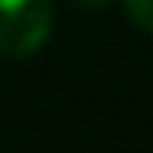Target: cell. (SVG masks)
<instances>
[{
	"label": "cell",
	"instance_id": "cell-2",
	"mask_svg": "<svg viewBox=\"0 0 153 153\" xmlns=\"http://www.w3.org/2000/svg\"><path fill=\"white\" fill-rule=\"evenodd\" d=\"M127 16L134 20V26L153 33V0H121Z\"/></svg>",
	"mask_w": 153,
	"mask_h": 153
},
{
	"label": "cell",
	"instance_id": "cell-1",
	"mask_svg": "<svg viewBox=\"0 0 153 153\" xmlns=\"http://www.w3.org/2000/svg\"><path fill=\"white\" fill-rule=\"evenodd\" d=\"M52 33L49 0H0V56L26 59Z\"/></svg>",
	"mask_w": 153,
	"mask_h": 153
},
{
	"label": "cell",
	"instance_id": "cell-3",
	"mask_svg": "<svg viewBox=\"0 0 153 153\" xmlns=\"http://www.w3.org/2000/svg\"><path fill=\"white\" fill-rule=\"evenodd\" d=\"M75 3H78V7H94V10H98V7H104V3H111V0H75Z\"/></svg>",
	"mask_w": 153,
	"mask_h": 153
}]
</instances>
